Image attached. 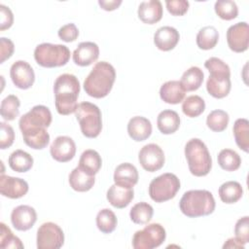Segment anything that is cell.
Masks as SVG:
<instances>
[{
    "label": "cell",
    "mask_w": 249,
    "mask_h": 249,
    "mask_svg": "<svg viewBox=\"0 0 249 249\" xmlns=\"http://www.w3.org/2000/svg\"><path fill=\"white\" fill-rule=\"evenodd\" d=\"M52 123V113L44 105H36L19 119L18 125L24 143L35 150H42L50 142L47 127Z\"/></svg>",
    "instance_id": "cell-1"
},
{
    "label": "cell",
    "mask_w": 249,
    "mask_h": 249,
    "mask_svg": "<svg viewBox=\"0 0 249 249\" xmlns=\"http://www.w3.org/2000/svg\"><path fill=\"white\" fill-rule=\"evenodd\" d=\"M53 92L58 114L66 116L75 113L80 93V83L75 75L65 73L58 76L53 85Z\"/></svg>",
    "instance_id": "cell-2"
},
{
    "label": "cell",
    "mask_w": 249,
    "mask_h": 249,
    "mask_svg": "<svg viewBox=\"0 0 249 249\" xmlns=\"http://www.w3.org/2000/svg\"><path fill=\"white\" fill-rule=\"evenodd\" d=\"M115 79L116 71L112 64L96 62L84 82V89L91 97L103 98L111 91Z\"/></svg>",
    "instance_id": "cell-3"
},
{
    "label": "cell",
    "mask_w": 249,
    "mask_h": 249,
    "mask_svg": "<svg viewBox=\"0 0 249 249\" xmlns=\"http://www.w3.org/2000/svg\"><path fill=\"white\" fill-rule=\"evenodd\" d=\"M205 68L209 71L206 82L208 93L215 98L226 97L231 90V69L222 59L212 56L204 62Z\"/></svg>",
    "instance_id": "cell-4"
},
{
    "label": "cell",
    "mask_w": 249,
    "mask_h": 249,
    "mask_svg": "<svg viewBox=\"0 0 249 249\" xmlns=\"http://www.w3.org/2000/svg\"><path fill=\"white\" fill-rule=\"evenodd\" d=\"M215 199L207 190H191L184 193L180 199L181 212L190 218L207 216L215 210Z\"/></svg>",
    "instance_id": "cell-5"
},
{
    "label": "cell",
    "mask_w": 249,
    "mask_h": 249,
    "mask_svg": "<svg viewBox=\"0 0 249 249\" xmlns=\"http://www.w3.org/2000/svg\"><path fill=\"white\" fill-rule=\"evenodd\" d=\"M185 156L190 172L202 177L209 173L212 167V159L204 142L198 138H192L185 146Z\"/></svg>",
    "instance_id": "cell-6"
},
{
    "label": "cell",
    "mask_w": 249,
    "mask_h": 249,
    "mask_svg": "<svg viewBox=\"0 0 249 249\" xmlns=\"http://www.w3.org/2000/svg\"><path fill=\"white\" fill-rule=\"evenodd\" d=\"M75 116L83 135L88 138H95L99 135L102 129V118L100 109L95 104L87 101L78 104Z\"/></svg>",
    "instance_id": "cell-7"
},
{
    "label": "cell",
    "mask_w": 249,
    "mask_h": 249,
    "mask_svg": "<svg viewBox=\"0 0 249 249\" xmlns=\"http://www.w3.org/2000/svg\"><path fill=\"white\" fill-rule=\"evenodd\" d=\"M34 58L42 67H60L68 62L70 51L64 45L42 43L35 48Z\"/></svg>",
    "instance_id": "cell-8"
},
{
    "label": "cell",
    "mask_w": 249,
    "mask_h": 249,
    "mask_svg": "<svg viewBox=\"0 0 249 249\" xmlns=\"http://www.w3.org/2000/svg\"><path fill=\"white\" fill-rule=\"evenodd\" d=\"M180 190V180L173 173H163L153 179L149 185L150 197L156 202L173 198Z\"/></svg>",
    "instance_id": "cell-9"
},
{
    "label": "cell",
    "mask_w": 249,
    "mask_h": 249,
    "mask_svg": "<svg viewBox=\"0 0 249 249\" xmlns=\"http://www.w3.org/2000/svg\"><path fill=\"white\" fill-rule=\"evenodd\" d=\"M165 237L164 228L160 224L153 223L134 233L132 246L134 249H153L161 245Z\"/></svg>",
    "instance_id": "cell-10"
},
{
    "label": "cell",
    "mask_w": 249,
    "mask_h": 249,
    "mask_svg": "<svg viewBox=\"0 0 249 249\" xmlns=\"http://www.w3.org/2000/svg\"><path fill=\"white\" fill-rule=\"evenodd\" d=\"M38 249H58L64 243V233L60 227L53 222H47L37 231Z\"/></svg>",
    "instance_id": "cell-11"
},
{
    "label": "cell",
    "mask_w": 249,
    "mask_h": 249,
    "mask_svg": "<svg viewBox=\"0 0 249 249\" xmlns=\"http://www.w3.org/2000/svg\"><path fill=\"white\" fill-rule=\"evenodd\" d=\"M138 160L146 171L155 172L163 166L164 154L159 145L150 143L141 148L138 154Z\"/></svg>",
    "instance_id": "cell-12"
},
{
    "label": "cell",
    "mask_w": 249,
    "mask_h": 249,
    "mask_svg": "<svg viewBox=\"0 0 249 249\" xmlns=\"http://www.w3.org/2000/svg\"><path fill=\"white\" fill-rule=\"evenodd\" d=\"M229 48L234 53H243L249 45V26L245 21L237 22L227 30Z\"/></svg>",
    "instance_id": "cell-13"
},
{
    "label": "cell",
    "mask_w": 249,
    "mask_h": 249,
    "mask_svg": "<svg viewBox=\"0 0 249 249\" xmlns=\"http://www.w3.org/2000/svg\"><path fill=\"white\" fill-rule=\"evenodd\" d=\"M10 76L14 85L20 89H27L31 88L35 81L33 68L24 60H18L12 64Z\"/></svg>",
    "instance_id": "cell-14"
},
{
    "label": "cell",
    "mask_w": 249,
    "mask_h": 249,
    "mask_svg": "<svg viewBox=\"0 0 249 249\" xmlns=\"http://www.w3.org/2000/svg\"><path fill=\"white\" fill-rule=\"evenodd\" d=\"M50 152L52 158L56 161L67 162L71 160L76 154V144L69 136H57L53 141Z\"/></svg>",
    "instance_id": "cell-15"
},
{
    "label": "cell",
    "mask_w": 249,
    "mask_h": 249,
    "mask_svg": "<svg viewBox=\"0 0 249 249\" xmlns=\"http://www.w3.org/2000/svg\"><path fill=\"white\" fill-rule=\"evenodd\" d=\"M0 192L3 196L13 199L19 198L27 194L28 184L25 180L21 178L1 174Z\"/></svg>",
    "instance_id": "cell-16"
},
{
    "label": "cell",
    "mask_w": 249,
    "mask_h": 249,
    "mask_svg": "<svg viewBox=\"0 0 249 249\" xmlns=\"http://www.w3.org/2000/svg\"><path fill=\"white\" fill-rule=\"evenodd\" d=\"M37 221L35 209L29 205H18L11 213V222L18 231L30 230Z\"/></svg>",
    "instance_id": "cell-17"
},
{
    "label": "cell",
    "mask_w": 249,
    "mask_h": 249,
    "mask_svg": "<svg viewBox=\"0 0 249 249\" xmlns=\"http://www.w3.org/2000/svg\"><path fill=\"white\" fill-rule=\"evenodd\" d=\"M180 39V34L172 26H161L154 34L156 47L163 52H168L176 47Z\"/></svg>",
    "instance_id": "cell-18"
},
{
    "label": "cell",
    "mask_w": 249,
    "mask_h": 249,
    "mask_svg": "<svg viewBox=\"0 0 249 249\" xmlns=\"http://www.w3.org/2000/svg\"><path fill=\"white\" fill-rule=\"evenodd\" d=\"M99 56V48L93 42H82L73 52V61L79 66H89Z\"/></svg>",
    "instance_id": "cell-19"
},
{
    "label": "cell",
    "mask_w": 249,
    "mask_h": 249,
    "mask_svg": "<svg viewBox=\"0 0 249 249\" xmlns=\"http://www.w3.org/2000/svg\"><path fill=\"white\" fill-rule=\"evenodd\" d=\"M162 5L159 0H148L140 3L138 7V18L147 24H154L162 18Z\"/></svg>",
    "instance_id": "cell-20"
},
{
    "label": "cell",
    "mask_w": 249,
    "mask_h": 249,
    "mask_svg": "<svg viewBox=\"0 0 249 249\" xmlns=\"http://www.w3.org/2000/svg\"><path fill=\"white\" fill-rule=\"evenodd\" d=\"M127 132L132 140L137 142L144 141L148 139L152 133V124L145 117H132L127 124Z\"/></svg>",
    "instance_id": "cell-21"
},
{
    "label": "cell",
    "mask_w": 249,
    "mask_h": 249,
    "mask_svg": "<svg viewBox=\"0 0 249 249\" xmlns=\"http://www.w3.org/2000/svg\"><path fill=\"white\" fill-rule=\"evenodd\" d=\"M106 197L112 206L120 209L124 208L134 197L133 188H125L114 184L108 189Z\"/></svg>",
    "instance_id": "cell-22"
},
{
    "label": "cell",
    "mask_w": 249,
    "mask_h": 249,
    "mask_svg": "<svg viewBox=\"0 0 249 249\" xmlns=\"http://www.w3.org/2000/svg\"><path fill=\"white\" fill-rule=\"evenodd\" d=\"M114 182L122 187L133 188L138 182V171L136 167L129 162L119 164L114 172Z\"/></svg>",
    "instance_id": "cell-23"
},
{
    "label": "cell",
    "mask_w": 249,
    "mask_h": 249,
    "mask_svg": "<svg viewBox=\"0 0 249 249\" xmlns=\"http://www.w3.org/2000/svg\"><path fill=\"white\" fill-rule=\"evenodd\" d=\"M185 89L180 81H167L160 89V96L162 101L168 104H178L185 97Z\"/></svg>",
    "instance_id": "cell-24"
},
{
    "label": "cell",
    "mask_w": 249,
    "mask_h": 249,
    "mask_svg": "<svg viewBox=\"0 0 249 249\" xmlns=\"http://www.w3.org/2000/svg\"><path fill=\"white\" fill-rule=\"evenodd\" d=\"M95 182L94 175H89L79 166L75 167L69 174L70 187L76 192L89 191Z\"/></svg>",
    "instance_id": "cell-25"
},
{
    "label": "cell",
    "mask_w": 249,
    "mask_h": 249,
    "mask_svg": "<svg viewBox=\"0 0 249 249\" xmlns=\"http://www.w3.org/2000/svg\"><path fill=\"white\" fill-rule=\"evenodd\" d=\"M157 125L162 134H172L180 126V117L173 110H163L158 116Z\"/></svg>",
    "instance_id": "cell-26"
},
{
    "label": "cell",
    "mask_w": 249,
    "mask_h": 249,
    "mask_svg": "<svg viewBox=\"0 0 249 249\" xmlns=\"http://www.w3.org/2000/svg\"><path fill=\"white\" fill-rule=\"evenodd\" d=\"M101 164L100 155L95 150L89 149L82 153L78 166L89 175H95L100 170Z\"/></svg>",
    "instance_id": "cell-27"
},
{
    "label": "cell",
    "mask_w": 249,
    "mask_h": 249,
    "mask_svg": "<svg viewBox=\"0 0 249 249\" xmlns=\"http://www.w3.org/2000/svg\"><path fill=\"white\" fill-rule=\"evenodd\" d=\"M204 74L197 66H192L186 70L180 80V83L185 91H194L199 89L203 82Z\"/></svg>",
    "instance_id": "cell-28"
},
{
    "label": "cell",
    "mask_w": 249,
    "mask_h": 249,
    "mask_svg": "<svg viewBox=\"0 0 249 249\" xmlns=\"http://www.w3.org/2000/svg\"><path fill=\"white\" fill-rule=\"evenodd\" d=\"M218 192L221 200L228 204L237 202L243 195V189L236 181L225 182L220 186Z\"/></svg>",
    "instance_id": "cell-29"
},
{
    "label": "cell",
    "mask_w": 249,
    "mask_h": 249,
    "mask_svg": "<svg viewBox=\"0 0 249 249\" xmlns=\"http://www.w3.org/2000/svg\"><path fill=\"white\" fill-rule=\"evenodd\" d=\"M8 162L14 171L26 172L33 166V158L23 150H16L10 155Z\"/></svg>",
    "instance_id": "cell-30"
},
{
    "label": "cell",
    "mask_w": 249,
    "mask_h": 249,
    "mask_svg": "<svg viewBox=\"0 0 249 249\" xmlns=\"http://www.w3.org/2000/svg\"><path fill=\"white\" fill-rule=\"evenodd\" d=\"M219 40V33L216 27L207 25L202 27L196 34V45L201 50L213 49Z\"/></svg>",
    "instance_id": "cell-31"
},
{
    "label": "cell",
    "mask_w": 249,
    "mask_h": 249,
    "mask_svg": "<svg viewBox=\"0 0 249 249\" xmlns=\"http://www.w3.org/2000/svg\"><path fill=\"white\" fill-rule=\"evenodd\" d=\"M233 135L236 145L245 153L249 151V122L246 119L240 118L234 122Z\"/></svg>",
    "instance_id": "cell-32"
},
{
    "label": "cell",
    "mask_w": 249,
    "mask_h": 249,
    "mask_svg": "<svg viewBox=\"0 0 249 249\" xmlns=\"http://www.w3.org/2000/svg\"><path fill=\"white\" fill-rule=\"evenodd\" d=\"M154 214L153 207L147 202H138L132 206L129 212L130 219L138 225H145L151 221Z\"/></svg>",
    "instance_id": "cell-33"
},
{
    "label": "cell",
    "mask_w": 249,
    "mask_h": 249,
    "mask_svg": "<svg viewBox=\"0 0 249 249\" xmlns=\"http://www.w3.org/2000/svg\"><path fill=\"white\" fill-rule=\"evenodd\" d=\"M117 224V217L111 209H101L96 215V226L98 230L103 233H111L114 231Z\"/></svg>",
    "instance_id": "cell-34"
},
{
    "label": "cell",
    "mask_w": 249,
    "mask_h": 249,
    "mask_svg": "<svg viewBox=\"0 0 249 249\" xmlns=\"http://www.w3.org/2000/svg\"><path fill=\"white\" fill-rule=\"evenodd\" d=\"M218 163L226 171H234L239 168L241 159L239 155L231 149H223L218 155Z\"/></svg>",
    "instance_id": "cell-35"
},
{
    "label": "cell",
    "mask_w": 249,
    "mask_h": 249,
    "mask_svg": "<svg viewBox=\"0 0 249 249\" xmlns=\"http://www.w3.org/2000/svg\"><path fill=\"white\" fill-rule=\"evenodd\" d=\"M20 101L18 96L10 94L6 96L0 106V114L2 118L6 121H14L19 114Z\"/></svg>",
    "instance_id": "cell-36"
},
{
    "label": "cell",
    "mask_w": 249,
    "mask_h": 249,
    "mask_svg": "<svg viewBox=\"0 0 249 249\" xmlns=\"http://www.w3.org/2000/svg\"><path fill=\"white\" fill-rule=\"evenodd\" d=\"M229 121V114L224 110L217 109L211 111L208 114L206 118V124L211 130L215 132H221L227 128Z\"/></svg>",
    "instance_id": "cell-37"
},
{
    "label": "cell",
    "mask_w": 249,
    "mask_h": 249,
    "mask_svg": "<svg viewBox=\"0 0 249 249\" xmlns=\"http://www.w3.org/2000/svg\"><path fill=\"white\" fill-rule=\"evenodd\" d=\"M205 110V102L198 95L188 96L182 104L183 113L190 118L198 117Z\"/></svg>",
    "instance_id": "cell-38"
},
{
    "label": "cell",
    "mask_w": 249,
    "mask_h": 249,
    "mask_svg": "<svg viewBox=\"0 0 249 249\" xmlns=\"http://www.w3.org/2000/svg\"><path fill=\"white\" fill-rule=\"evenodd\" d=\"M217 16L225 20H231L238 15V8L234 1L231 0H219L214 5Z\"/></svg>",
    "instance_id": "cell-39"
},
{
    "label": "cell",
    "mask_w": 249,
    "mask_h": 249,
    "mask_svg": "<svg viewBox=\"0 0 249 249\" xmlns=\"http://www.w3.org/2000/svg\"><path fill=\"white\" fill-rule=\"evenodd\" d=\"M0 247L1 248H23V244L20 239L14 235L9 227L4 223H0Z\"/></svg>",
    "instance_id": "cell-40"
},
{
    "label": "cell",
    "mask_w": 249,
    "mask_h": 249,
    "mask_svg": "<svg viewBox=\"0 0 249 249\" xmlns=\"http://www.w3.org/2000/svg\"><path fill=\"white\" fill-rule=\"evenodd\" d=\"M235 237L243 244L249 241V217L244 216L237 220L234 227Z\"/></svg>",
    "instance_id": "cell-41"
},
{
    "label": "cell",
    "mask_w": 249,
    "mask_h": 249,
    "mask_svg": "<svg viewBox=\"0 0 249 249\" xmlns=\"http://www.w3.org/2000/svg\"><path fill=\"white\" fill-rule=\"evenodd\" d=\"M0 127H1V132H0V148L2 150L7 149L9 147L12 146V144L14 143L15 140V131L13 129V127L4 123L1 122L0 123Z\"/></svg>",
    "instance_id": "cell-42"
},
{
    "label": "cell",
    "mask_w": 249,
    "mask_h": 249,
    "mask_svg": "<svg viewBox=\"0 0 249 249\" xmlns=\"http://www.w3.org/2000/svg\"><path fill=\"white\" fill-rule=\"evenodd\" d=\"M166 9L172 16H183L189 9V2L186 0H166Z\"/></svg>",
    "instance_id": "cell-43"
},
{
    "label": "cell",
    "mask_w": 249,
    "mask_h": 249,
    "mask_svg": "<svg viewBox=\"0 0 249 249\" xmlns=\"http://www.w3.org/2000/svg\"><path fill=\"white\" fill-rule=\"evenodd\" d=\"M58 37L67 43L75 41L79 36V30L74 23H67L58 29Z\"/></svg>",
    "instance_id": "cell-44"
},
{
    "label": "cell",
    "mask_w": 249,
    "mask_h": 249,
    "mask_svg": "<svg viewBox=\"0 0 249 249\" xmlns=\"http://www.w3.org/2000/svg\"><path fill=\"white\" fill-rule=\"evenodd\" d=\"M14 22V15L11 9L3 4H0V30L10 28Z\"/></svg>",
    "instance_id": "cell-45"
},
{
    "label": "cell",
    "mask_w": 249,
    "mask_h": 249,
    "mask_svg": "<svg viewBox=\"0 0 249 249\" xmlns=\"http://www.w3.org/2000/svg\"><path fill=\"white\" fill-rule=\"evenodd\" d=\"M15 51L14 43L5 37L0 38V63H3L6 59L10 58Z\"/></svg>",
    "instance_id": "cell-46"
},
{
    "label": "cell",
    "mask_w": 249,
    "mask_h": 249,
    "mask_svg": "<svg viewBox=\"0 0 249 249\" xmlns=\"http://www.w3.org/2000/svg\"><path fill=\"white\" fill-rule=\"evenodd\" d=\"M98 4L105 11H114L122 4V0H99Z\"/></svg>",
    "instance_id": "cell-47"
},
{
    "label": "cell",
    "mask_w": 249,
    "mask_h": 249,
    "mask_svg": "<svg viewBox=\"0 0 249 249\" xmlns=\"http://www.w3.org/2000/svg\"><path fill=\"white\" fill-rule=\"evenodd\" d=\"M223 248H241L243 249L244 248V244L241 243L236 237H231V238H229L225 244L223 245Z\"/></svg>",
    "instance_id": "cell-48"
}]
</instances>
